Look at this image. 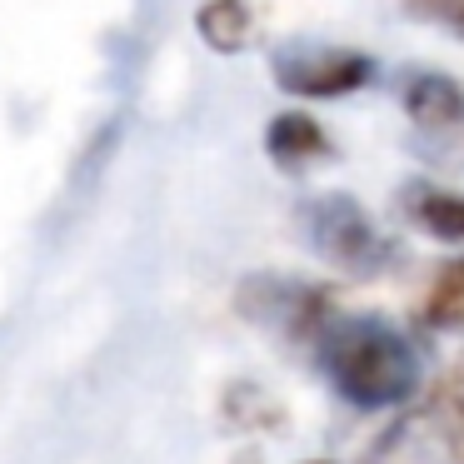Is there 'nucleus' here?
I'll use <instances>...</instances> for the list:
<instances>
[{
  "instance_id": "nucleus-1",
  "label": "nucleus",
  "mask_w": 464,
  "mask_h": 464,
  "mask_svg": "<svg viewBox=\"0 0 464 464\" xmlns=\"http://www.w3.org/2000/svg\"><path fill=\"white\" fill-rule=\"evenodd\" d=\"M324 370L334 390L360 410L404 404L420 384V360L410 340L380 320H340L324 324Z\"/></svg>"
},
{
  "instance_id": "nucleus-2",
  "label": "nucleus",
  "mask_w": 464,
  "mask_h": 464,
  "mask_svg": "<svg viewBox=\"0 0 464 464\" xmlns=\"http://www.w3.org/2000/svg\"><path fill=\"white\" fill-rule=\"evenodd\" d=\"M304 235H310L314 255L340 265L344 275H374L390 260L384 235L374 230L364 205H354L350 195H324V200L304 205Z\"/></svg>"
},
{
  "instance_id": "nucleus-3",
  "label": "nucleus",
  "mask_w": 464,
  "mask_h": 464,
  "mask_svg": "<svg viewBox=\"0 0 464 464\" xmlns=\"http://www.w3.org/2000/svg\"><path fill=\"white\" fill-rule=\"evenodd\" d=\"M270 75L300 101H344L374 81V61L350 45H290L270 61Z\"/></svg>"
},
{
  "instance_id": "nucleus-4",
  "label": "nucleus",
  "mask_w": 464,
  "mask_h": 464,
  "mask_svg": "<svg viewBox=\"0 0 464 464\" xmlns=\"http://www.w3.org/2000/svg\"><path fill=\"white\" fill-rule=\"evenodd\" d=\"M404 111L424 140H464V85L450 75H414L404 85Z\"/></svg>"
},
{
  "instance_id": "nucleus-5",
  "label": "nucleus",
  "mask_w": 464,
  "mask_h": 464,
  "mask_svg": "<svg viewBox=\"0 0 464 464\" xmlns=\"http://www.w3.org/2000/svg\"><path fill=\"white\" fill-rule=\"evenodd\" d=\"M265 155L280 165L285 175H304L314 165L334 160V140L320 121H310L304 111H285L265 125Z\"/></svg>"
},
{
  "instance_id": "nucleus-6",
  "label": "nucleus",
  "mask_w": 464,
  "mask_h": 464,
  "mask_svg": "<svg viewBox=\"0 0 464 464\" xmlns=\"http://www.w3.org/2000/svg\"><path fill=\"white\" fill-rule=\"evenodd\" d=\"M195 31L210 51L220 55H235L255 41L260 21H255V5L250 0H205L200 11H195Z\"/></svg>"
},
{
  "instance_id": "nucleus-7",
  "label": "nucleus",
  "mask_w": 464,
  "mask_h": 464,
  "mask_svg": "<svg viewBox=\"0 0 464 464\" xmlns=\"http://www.w3.org/2000/svg\"><path fill=\"white\" fill-rule=\"evenodd\" d=\"M404 210L424 235L444 245H464V195L459 190H440V185H410L404 190Z\"/></svg>"
},
{
  "instance_id": "nucleus-8",
  "label": "nucleus",
  "mask_w": 464,
  "mask_h": 464,
  "mask_svg": "<svg viewBox=\"0 0 464 464\" xmlns=\"http://www.w3.org/2000/svg\"><path fill=\"white\" fill-rule=\"evenodd\" d=\"M424 324H430V330H464V260L444 265L440 280L430 285Z\"/></svg>"
},
{
  "instance_id": "nucleus-9",
  "label": "nucleus",
  "mask_w": 464,
  "mask_h": 464,
  "mask_svg": "<svg viewBox=\"0 0 464 464\" xmlns=\"http://www.w3.org/2000/svg\"><path fill=\"white\" fill-rule=\"evenodd\" d=\"M440 444H444V464H464V394L444 404V414H440Z\"/></svg>"
},
{
  "instance_id": "nucleus-10",
  "label": "nucleus",
  "mask_w": 464,
  "mask_h": 464,
  "mask_svg": "<svg viewBox=\"0 0 464 464\" xmlns=\"http://www.w3.org/2000/svg\"><path fill=\"white\" fill-rule=\"evenodd\" d=\"M410 11L444 25V31H454V35H464V0H410Z\"/></svg>"
}]
</instances>
